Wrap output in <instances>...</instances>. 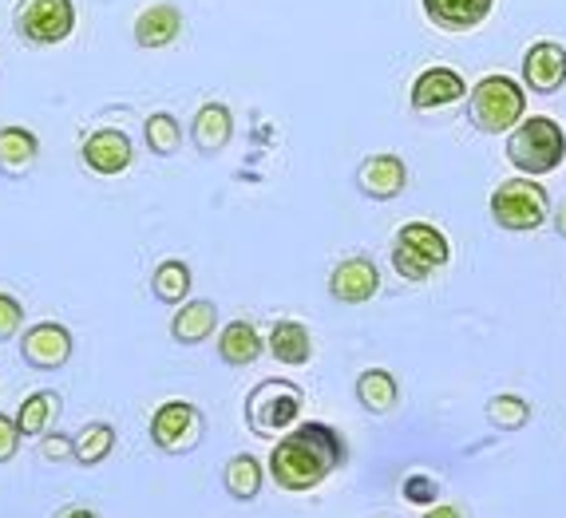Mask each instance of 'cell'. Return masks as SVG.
<instances>
[{
    "label": "cell",
    "instance_id": "obj_1",
    "mask_svg": "<svg viewBox=\"0 0 566 518\" xmlns=\"http://www.w3.org/2000/svg\"><path fill=\"white\" fill-rule=\"evenodd\" d=\"M349 463V443L325 420H302V424L285 432L270 452L265 472L290 495H305L317 490L333 472H340Z\"/></svg>",
    "mask_w": 566,
    "mask_h": 518
},
{
    "label": "cell",
    "instance_id": "obj_2",
    "mask_svg": "<svg viewBox=\"0 0 566 518\" xmlns=\"http://www.w3.org/2000/svg\"><path fill=\"white\" fill-rule=\"evenodd\" d=\"M302 412H305V392L302 384H293V380H258L250 392H245V427L258 435V440H282L285 432L302 424Z\"/></svg>",
    "mask_w": 566,
    "mask_h": 518
},
{
    "label": "cell",
    "instance_id": "obj_3",
    "mask_svg": "<svg viewBox=\"0 0 566 518\" xmlns=\"http://www.w3.org/2000/svg\"><path fill=\"white\" fill-rule=\"evenodd\" d=\"M507 162L523 170V179L551 175L566 162V131L551 115H527V119L507 135Z\"/></svg>",
    "mask_w": 566,
    "mask_h": 518
},
{
    "label": "cell",
    "instance_id": "obj_4",
    "mask_svg": "<svg viewBox=\"0 0 566 518\" xmlns=\"http://www.w3.org/2000/svg\"><path fill=\"white\" fill-rule=\"evenodd\" d=\"M468 115L483 135H511L527 119V92L511 76H483L468 92Z\"/></svg>",
    "mask_w": 566,
    "mask_h": 518
},
{
    "label": "cell",
    "instance_id": "obj_5",
    "mask_svg": "<svg viewBox=\"0 0 566 518\" xmlns=\"http://www.w3.org/2000/svg\"><path fill=\"white\" fill-rule=\"evenodd\" d=\"M452 262V245H448L444 230L432 222H405L392 242V269L405 282H428L436 269H444Z\"/></svg>",
    "mask_w": 566,
    "mask_h": 518
},
{
    "label": "cell",
    "instance_id": "obj_6",
    "mask_svg": "<svg viewBox=\"0 0 566 518\" xmlns=\"http://www.w3.org/2000/svg\"><path fill=\"white\" fill-rule=\"evenodd\" d=\"M551 218V194L535 179H507L491 190V222L507 234H531Z\"/></svg>",
    "mask_w": 566,
    "mask_h": 518
},
{
    "label": "cell",
    "instance_id": "obj_7",
    "mask_svg": "<svg viewBox=\"0 0 566 518\" xmlns=\"http://www.w3.org/2000/svg\"><path fill=\"white\" fill-rule=\"evenodd\" d=\"M12 29L24 44H64L76 29V4L72 0H17Z\"/></svg>",
    "mask_w": 566,
    "mask_h": 518
},
{
    "label": "cell",
    "instance_id": "obj_8",
    "mask_svg": "<svg viewBox=\"0 0 566 518\" xmlns=\"http://www.w3.org/2000/svg\"><path fill=\"white\" fill-rule=\"evenodd\" d=\"M202 440V412L187 400H167L151 412V443L163 455H182L199 447Z\"/></svg>",
    "mask_w": 566,
    "mask_h": 518
},
{
    "label": "cell",
    "instance_id": "obj_9",
    "mask_svg": "<svg viewBox=\"0 0 566 518\" xmlns=\"http://www.w3.org/2000/svg\"><path fill=\"white\" fill-rule=\"evenodd\" d=\"M72 349H76V340L67 332V325L60 320H36L32 329H24L20 337V360L36 372H56L72 360Z\"/></svg>",
    "mask_w": 566,
    "mask_h": 518
},
{
    "label": "cell",
    "instance_id": "obj_10",
    "mask_svg": "<svg viewBox=\"0 0 566 518\" xmlns=\"http://www.w3.org/2000/svg\"><path fill=\"white\" fill-rule=\"evenodd\" d=\"M80 159H84V167L92 170V175H99V179H115V175H123V170L132 167L135 147H132V139H127V131L104 127V131L87 135L84 147H80Z\"/></svg>",
    "mask_w": 566,
    "mask_h": 518
},
{
    "label": "cell",
    "instance_id": "obj_11",
    "mask_svg": "<svg viewBox=\"0 0 566 518\" xmlns=\"http://www.w3.org/2000/svg\"><path fill=\"white\" fill-rule=\"evenodd\" d=\"M357 187H360V194L373 202L400 199L408 187V162L400 159V155H368L357 167Z\"/></svg>",
    "mask_w": 566,
    "mask_h": 518
},
{
    "label": "cell",
    "instance_id": "obj_12",
    "mask_svg": "<svg viewBox=\"0 0 566 518\" xmlns=\"http://www.w3.org/2000/svg\"><path fill=\"white\" fill-rule=\"evenodd\" d=\"M380 293V269L373 257H345L329 274V297L340 305H365Z\"/></svg>",
    "mask_w": 566,
    "mask_h": 518
},
{
    "label": "cell",
    "instance_id": "obj_13",
    "mask_svg": "<svg viewBox=\"0 0 566 518\" xmlns=\"http://www.w3.org/2000/svg\"><path fill=\"white\" fill-rule=\"evenodd\" d=\"M523 84L535 95H555L566 84V47L558 40H538L523 56Z\"/></svg>",
    "mask_w": 566,
    "mask_h": 518
},
{
    "label": "cell",
    "instance_id": "obj_14",
    "mask_svg": "<svg viewBox=\"0 0 566 518\" xmlns=\"http://www.w3.org/2000/svg\"><path fill=\"white\" fill-rule=\"evenodd\" d=\"M463 95H468V80H463L455 67L436 64V67H424V72L416 76L408 104H412V112H436V107L455 104V99H463Z\"/></svg>",
    "mask_w": 566,
    "mask_h": 518
},
{
    "label": "cell",
    "instance_id": "obj_15",
    "mask_svg": "<svg viewBox=\"0 0 566 518\" xmlns=\"http://www.w3.org/2000/svg\"><path fill=\"white\" fill-rule=\"evenodd\" d=\"M190 139L202 155H218L227 151V142L234 139V115H230L227 104H202L190 119Z\"/></svg>",
    "mask_w": 566,
    "mask_h": 518
},
{
    "label": "cell",
    "instance_id": "obj_16",
    "mask_svg": "<svg viewBox=\"0 0 566 518\" xmlns=\"http://www.w3.org/2000/svg\"><path fill=\"white\" fill-rule=\"evenodd\" d=\"M495 0H424V12L436 29L444 32H472L491 17Z\"/></svg>",
    "mask_w": 566,
    "mask_h": 518
},
{
    "label": "cell",
    "instance_id": "obj_17",
    "mask_svg": "<svg viewBox=\"0 0 566 518\" xmlns=\"http://www.w3.org/2000/svg\"><path fill=\"white\" fill-rule=\"evenodd\" d=\"M60 412H64V400H60V392H52V388H40V392L24 397L17 408L20 435H24V440H44V435L56 427Z\"/></svg>",
    "mask_w": 566,
    "mask_h": 518
},
{
    "label": "cell",
    "instance_id": "obj_18",
    "mask_svg": "<svg viewBox=\"0 0 566 518\" xmlns=\"http://www.w3.org/2000/svg\"><path fill=\"white\" fill-rule=\"evenodd\" d=\"M214 329H218V309L207 297H195V302L179 305L175 317H170V337H175V345H202V340L214 337Z\"/></svg>",
    "mask_w": 566,
    "mask_h": 518
},
{
    "label": "cell",
    "instance_id": "obj_19",
    "mask_svg": "<svg viewBox=\"0 0 566 518\" xmlns=\"http://www.w3.org/2000/svg\"><path fill=\"white\" fill-rule=\"evenodd\" d=\"M265 352V337L258 332V325L250 320H230L227 329L218 332V357L230 368H250L258 364V357Z\"/></svg>",
    "mask_w": 566,
    "mask_h": 518
},
{
    "label": "cell",
    "instance_id": "obj_20",
    "mask_svg": "<svg viewBox=\"0 0 566 518\" xmlns=\"http://www.w3.org/2000/svg\"><path fill=\"white\" fill-rule=\"evenodd\" d=\"M36 155H40L36 131L17 127V123L0 127V175H4V179H20V175H29L32 162H36Z\"/></svg>",
    "mask_w": 566,
    "mask_h": 518
},
{
    "label": "cell",
    "instance_id": "obj_21",
    "mask_svg": "<svg viewBox=\"0 0 566 518\" xmlns=\"http://www.w3.org/2000/svg\"><path fill=\"white\" fill-rule=\"evenodd\" d=\"M182 32V12L175 4H151L135 20V44L139 47H167Z\"/></svg>",
    "mask_w": 566,
    "mask_h": 518
},
{
    "label": "cell",
    "instance_id": "obj_22",
    "mask_svg": "<svg viewBox=\"0 0 566 518\" xmlns=\"http://www.w3.org/2000/svg\"><path fill=\"white\" fill-rule=\"evenodd\" d=\"M265 349L274 352V360L297 368V364H310L313 337H310V329H305L302 320H277L274 329H270V337H265Z\"/></svg>",
    "mask_w": 566,
    "mask_h": 518
},
{
    "label": "cell",
    "instance_id": "obj_23",
    "mask_svg": "<svg viewBox=\"0 0 566 518\" xmlns=\"http://www.w3.org/2000/svg\"><path fill=\"white\" fill-rule=\"evenodd\" d=\"M357 400L368 415H388L400 404V384L388 368H365L357 377Z\"/></svg>",
    "mask_w": 566,
    "mask_h": 518
},
{
    "label": "cell",
    "instance_id": "obj_24",
    "mask_svg": "<svg viewBox=\"0 0 566 518\" xmlns=\"http://www.w3.org/2000/svg\"><path fill=\"white\" fill-rule=\"evenodd\" d=\"M262 483H265V467L254 459V455H234L227 463V472H222V487L234 503H254L262 495Z\"/></svg>",
    "mask_w": 566,
    "mask_h": 518
},
{
    "label": "cell",
    "instance_id": "obj_25",
    "mask_svg": "<svg viewBox=\"0 0 566 518\" xmlns=\"http://www.w3.org/2000/svg\"><path fill=\"white\" fill-rule=\"evenodd\" d=\"M190 285H195V277H190V265L182 262V257H167V262L155 265L151 274V293L159 297L163 305H187L190 297Z\"/></svg>",
    "mask_w": 566,
    "mask_h": 518
},
{
    "label": "cell",
    "instance_id": "obj_26",
    "mask_svg": "<svg viewBox=\"0 0 566 518\" xmlns=\"http://www.w3.org/2000/svg\"><path fill=\"white\" fill-rule=\"evenodd\" d=\"M483 415H488V424L495 427V432H523V427L531 424L535 408H531V400L520 397V392H500V397L488 400Z\"/></svg>",
    "mask_w": 566,
    "mask_h": 518
},
{
    "label": "cell",
    "instance_id": "obj_27",
    "mask_svg": "<svg viewBox=\"0 0 566 518\" xmlns=\"http://www.w3.org/2000/svg\"><path fill=\"white\" fill-rule=\"evenodd\" d=\"M115 443H119L115 424H107V420H95V424H87L84 432L76 435V463H80V467H99V463L115 452Z\"/></svg>",
    "mask_w": 566,
    "mask_h": 518
},
{
    "label": "cell",
    "instance_id": "obj_28",
    "mask_svg": "<svg viewBox=\"0 0 566 518\" xmlns=\"http://www.w3.org/2000/svg\"><path fill=\"white\" fill-rule=\"evenodd\" d=\"M143 139H147V151L151 155L170 159V155L182 147V127L170 112H155V115H147V123H143Z\"/></svg>",
    "mask_w": 566,
    "mask_h": 518
},
{
    "label": "cell",
    "instance_id": "obj_29",
    "mask_svg": "<svg viewBox=\"0 0 566 518\" xmlns=\"http://www.w3.org/2000/svg\"><path fill=\"white\" fill-rule=\"evenodd\" d=\"M400 495H405V503H412V507H436L440 503V483L432 479V475H405V483H400Z\"/></svg>",
    "mask_w": 566,
    "mask_h": 518
},
{
    "label": "cell",
    "instance_id": "obj_30",
    "mask_svg": "<svg viewBox=\"0 0 566 518\" xmlns=\"http://www.w3.org/2000/svg\"><path fill=\"white\" fill-rule=\"evenodd\" d=\"M40 459L44 463H76V435L48 432L40 440Z\"/></svg>",
    "mask_w": 566,
    "mask_h": 518
},
{
    "label": "cell",
    "instance_id": "obj_31",
    "mask_svg": "<svg viewBox=\"0 0 566 518\" xmlns=\"http://www.w3.org/2000/svg\"><path fill=\"white\" fill-rule=\"evenodd\" d=\"M20 325H24V305L12 293H0V345L17 337Z\"/></svg>",
    "mask_w": 566,
    "mask_h": 518
},
{
    "label": "cell",
    "instance_id": "obj_32",
    "mask_svg": "<svg viewBox=\"0 0 566 518\" xmlns=\"http://www.w3.org/2000/svg\"><path fill=\"white\" fill-rule=\"evenodd\" d=\"M20 427H17V415H4L0 412V463H9L12 455L20 452Z\"/></svg>",
    "mask_w": 566,
    "mask_h": 518
},
{
    "label": "cell",
    "instance_id": "obj_33",
    "mask_svg": "<svg viewBox=\"0 0 566 518\" xmlns=\"http://www.w3.org/2000/svg\"><path fill=\"white\" fill-rule=\"evenodd\" d=\"M424 518H463V510L452 507V503H436V507L424 510Z\"/></svg>",
    "mask_w": 566,
    "mask_h": 518
},
{
    "label": "cell",
    "instance_id": "obj_34",
    "mask_svg": "<svg viewBox=\"0 0 566 518\" xmlns=\"http://www.w3.org/2000/svg\"><path fill=\"white\" fill-rule=\"evenodd\" d=\"M56 518H99V515H95L92 507H64Z\"/></svg>",
    "mask_w": 566,
    "mask_h": 518
},
{
    "label": "cell",
    "instance_id": "obj_35",
    "mask_svg": "<svg viewBox=\"0 0 566 518\" xmlns=\"http://www.w3.org/2000/svg\"><path fill=\"white\" fill-rule=\"evenodd\" d=\"M551 222H555V234L566 237V199L558 202V210H555V218H551Z\"/></svg>",
    "mask_w": 566,
    "mask_h": 518
}]
</instances>
